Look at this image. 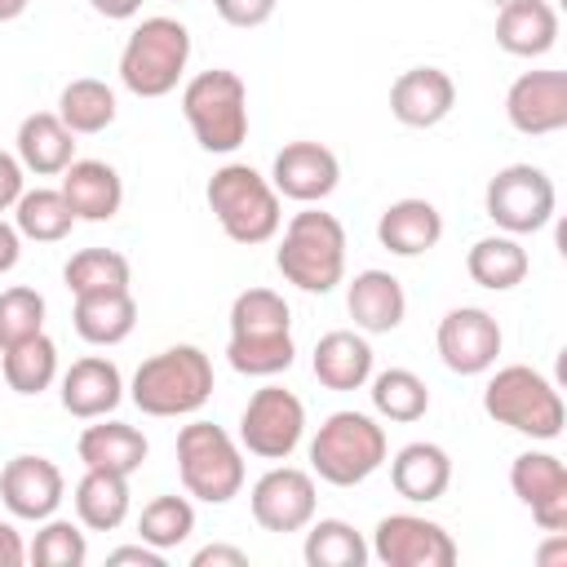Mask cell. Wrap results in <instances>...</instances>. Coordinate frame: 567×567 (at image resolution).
I'll return each instance as SVG.
<instances>
[{"label": "cell", "mask_w": 567, "mask_h": 567, "mask_svg": "<svg viewBox=\"0 0 567 567\" xmlns=\"http://www.w3.org/2000/svg\"><path fill=\"white\" fill-rule=\"evenodd\" d=\"M275 266L301 292H319V297L332 292L346 279V226L319 204H306L284 226Z\"/></svg>", "instance_id": "1"}, {"label": "cell", "mask_w": 567, "mask_h": 567, "mask_svg": "<svg viewBox=\"0 0 567 567\" xmlns=\"http://www.w3.org/2000/svg\"><path fill=\"white\" fill-rule=\"evenodd\" d=\"M128 399L146 416H195L213 399V359L199 346H168L142 359Z\"/></svg>", "instance_id": "2"}, {"label": "cell", "mask_w": 567, "mask_h": 567, "mask_svg": "<svg viewBox=\"0 0 567 567\" xmlns=\"http://www.w3.org/2000/svg\"><path fill=\"white\" fill-rule=\"evenodd\" d=\"M217 226L226 230V239L252 248V244H270L284 226V204L279 190L270 186V177H261L252 164H221L208 177L204 190Z\"/></svg>", "instance_id": "3"}, {"label": "cell", "mask_w": 567, "mask_h": 567, "mask_svg": "<svg viewBox=\"0 0 567 567\" xmlns=\"http://www.w3.org/2000/svg\"><path fill=\"white\" fill-rule=\"evenodd\" d=\"M483 412L496 421V425H509L514 434H527V439H558L563 434V394L554 390L549 377H540L536 368L527 363H505L487 377L483 385Z\"/></svg>", "instance_id": "4"}, {"label": "cell", "mask_w": 567, "mask_h": 567, "mask_svg": "<svg viewBox=\"0 0 567 567\" xmlns=\"http://www.w3.org/2000/svg\"><path fill=\"white\" fill-rule=\"evenodd\" d=\"M182 115H186L199 151L230 155L248 137V84L226 66L199 71L182 89Z\"/></svg>", "instance_id": "5"}, {"label": "cell", "mask_w": 567, "mask_h": 567, "mask_svg": "<svg viewBox=\"0 0 567 567\" xmlns=\"http://www.w3.org/2000/svg\"><path fill=\"white\" fill-rule=\"evenodd\" d=\"M190 62V31L177 18H142L120 49V80L133 97H164Z\"/></svg>", "instance_id": "6"}, {"label": "cell", "mask_w": 567, "mask_h": 567, "mask_svg": "<svg viewBox=\"0 0 567 567\" xmlns=\"http://www.w3.org/2000/svg\"><path fill=\"white\" fill-rule=\"evenodd\" d=\"M390 456L385 430L368 412H332L310 439V470L332 487H359Z\"/></svg>", "instance_id": "7"}, {"label": "cell", "mask_w": 567, "mask_h": 567, "mask_svg": "<svg viewBox=\"0 0 567 567\" xmlns=\"http://www.w3.org/2000/svg\"><path fill=\"white\" fill-rule=\"evenodd\" d=\"M177 474L186 496L204 505H226L244 492V452L221 425L190 421L177 430Z\"/></svg>", "instance_id": "8"}, {"label": "cell", "mask_w": 567, "mask_h": 567, "mask_svg": "<svg viewBox=\"0 0 567 567\" xmlns=\"http://www.w3.org/2000/svg\"><path fill=\"white\" fill-rule=\"evenodd\" d=\"M554 204L558 190L536 164H505L483 190V208L505 235H536L540 226H549Z\"/></svg>", "instance_id": "9"}, {"label": "cell", "mask_w": 567, "mask_h": 567, "mask_svg": "<svg viewBox=\"0 0 567 567\" xmlns=\"http://www.w3.org/2000/svg\"><path fill=\"white\" fill-rule=\"evenodd\" d=\"M306 434V403L284 385H261L239 412V447L261 461H288Z\"/></svg>", "instance_id": "10"}, {"label": "cell", "mask_w": 567, "mask_h": 567, "mask_svg": "<svg viewBox=\"0 0 567 567\" xmlns=\"http://www.w3.org/2000/svg\"><path fill=\"white\" fill-rule=\"evenodd\" d=\"M368 554L377 563H385V567H452L456 563V540L434 518L385 514L377 523V532H372Z\"/></svg>", "instance_id": "11"}, {"label": "cell", "mask_w": 567, "mask_h": 567, "mask_svg": "<svg viewBox=\"0 0 567 567\" xmlns=\"http://www.w3.org/2000/svg\"><path fill=\"white\" fill-rule=\"evenodd\" d=\"M434 346H439V359H443L447 372L478 377V372L496 368V354H501L505 337H501V323L483 306H456L439 319Z\"/></svg>", "instance_id": "12"}, {"label": "cell", "mask_w": 567, "mask_h": 567, "mask_svg": "<svg viewBox=\"0 0 567 567\" xmlns=\"http://www.w3.org/2000/svg\"><path fill=\"white\" fill-rule=\"evenodd\" d=\"M252 518L261 532H306V523L319 509V492H315V474L297 470V465H270L252 492H248Z\"/></svg>", "instance_id": "13"}, {"label": "cell", "mask_w": 567, "mask_h": 567, "mask_svg": "<svg viewBox=\"0 0 567 567\" xmlns=\"http://www.w3.org/2000/svg\"><path fill=\"white\" fill-rule=\"evenodd\" d=\"M66 496V478L62 470L49 461V456H35V452H22L13 461H4L0 470V501L13 518L22 523H44L58 514Z\"/></svg>", "instance_id": "14"}, {"label": "cell", "mask_w": 567, "mask_h": 567, "mask_svg": "<svg viewBox=\"0 0 567 567\" xmlns=\"http://www.w3.org/2000/svg\"><path fill=\"white\" fill-rule=\"evenodd\" d=\"M509 487L532 509L540 532H567V465L554 452H518L509 465Z\"/></svg>", "instance_id": "15"}, {"label": "cell", "mask_w": 567, "mask_h": 567, "mask_svg": "<svg viewBox=\"0 0 567 567\" xmlns=\"http://www.w3.org/2000/svg\"><path fill=\"white\" fill-rule=\"evenodd\" d=\"M341 182V159L323 142H288L270 164V186L292 204H323Z\"/></svg>", "instance_id": "16"}, {"label": "cell", "mask_w": 567, "mask_h": 567, "mask_svg": "<svg viewBox=\"0 0 567 567\" xmlns=\"http://www.w3.org/2000/svg\"><path fill=\"white\" fill-rule=\"evenodd\" d=\"M505 115L523 137L567 128V71H523L505 93Z\"/></svg>", "instance_id": "17"}, {"label": "cell", "mask_w": 567, "mask_h": 567, "mask_svg": "<svg viewBox=\"0 0 567 567\" xmlns=\"http://www.w3.org/2000/svg\"><path fill=\"white\" fill-rule=\"evenodd\" d=\"M456 106V84L443 66H408L390 84V115L408 128H434L452 115Z\"/></svg>", "instance_id": "18"}, {"label": "cell", "mask_w": 567, "mask_h": 567, "mask_svg": "<svg viewBox=\"0 0 567 567\" xmlns=\"http://www.w3.org/2000/svg\"><path fill=\"white\" fill-rule=\"evenodd\" d=\"M124 403V377L106 354H84L62 372V408L80 421L111 416Z\"/></svg>", "instance_id": "19"}, {"label": "cell", "mask_w": 567, "mask_h": 567, "mask_svg": "<svg viewBox=\"0 0 567 567\" xmlns=\"http://www.w3.org/2000/svg\"><path fill=\"white\" fill-rule=\"evenodd\" d=\"M58 190L71 204L75 221H111L124 204V182L106 159H71Z\"/></svg>", "instance_id": "20"}, {"label": "cell", "mask_w": 567, "mask_h": 567, "mask_svg": "<svg viewBox=\"0 0 567 567\" xmlns=\"http://www.w3.org/2000/svg\"><path fill=\"white\" fill-rule=\"evenodd\" d=\"M346 310H350V319H354V328L359 332H372V337H381V332H394L399 323H403V315H408V297H403V284L390 275V270H359L354 279H350V288H346Z\"/></svg>", "instance_id": "21"}, {"label": "cell", "mask_w": 567, "mask_h": 567, "mask_svg": "<svg viewBox=\"0 0 567 567\" xmlns=\"http://www.w3.org/2000/svg\"><path fill=\"white\" fill-rule=\"evenodd\" d=\"M377 239L394 257H421L443 239V213L430 199H416V195L394 199L377 217Z\"/></svg>", "instance_id": "22"}, {"label": "cell", "mask_w": 567, "mask_h": 567, "mask_svg": "<svg viewBox=\"0 0 567 567\" xmlns=\"http://www.w3.org/2000/svg\"><path fill=\"white\" fill-rule=\"evenodd\" d=\"M75 452H80L84 470H111V474H124V478H128V474H137V470H142V461H146L151 443H146V434H142L137 425H124V421H106V416H97L93 425H84V434H80Z\"/></svg>", "instance_id": "23"}, {"label": "cell", "mask_w": 567, "mask_h": 567, "mask_svg": "<svg viewBox=\"0 0 567 567\" xmlns=\"http://www.w3.org/2000/svg\"><path fill=\"white\" fill-rule=\"evenodd\" d=\"M496 44L514 58H540L558 44V9L549 0H514L496 9Z\"/></svg>", "instance_id": "24"}, {"label": "cell", "mask_w": 567, "mask_h": 567, "mask_svg": "<svg viewBox=\"0 0 567 567\" xmlns=\"http://www.w3.org/2000/svg\"><path fill=\"white\" fill-rule=\"evenodd\" d=\"M18 164L35 177H58L75 159V133L58 120V111H35L18 124Z\"/></svg>", "instance_id": "25"}, {"label": "cell", "mask_w": 567, "mask_h": 567, "mask_svg": "<svg viewBox=\"0 0 567 567\" xmlns=\"http://www.w3.org/2000/svg\"><path fill=\"white\" fill-rule=\"evenodd\" d=\"M319 385L328 390H363L368 377H372V346L363 332H350V328H337V332H323L315 341V359H310Z\"/></svg>", "instance_id": "26"}, {"label": "cell", "mask_w": 567, "mask_h": 567, "mask_svg": "<svg viewBox=\"0 0 567 567\" xmlns=\"http://www.w3.org/2000/svg\"><path fill=\"white\" fill-rule=\"evenodd\" d=\"M390 483L403 501L412 505H430L447 492L452 483V456L439 443H408L394 452L390 461Z\"/></svg>", "instance_id": "27"}, {"label": "cell", "mask_w": 567, "mask_h": 567, "mask_svg": "<svg viewBox=\"0 0 567 567\" xmlns=\"http://www.w3.org/2000/svg\"><path fill=\"white\" fill-rule=\"evenodd\" d=\"M71 323H75V332H80L89 346H120V341H128V332L137 328V301H133L128 288H115V292H84V297H75Z\"/></svg>", "instance_id": "28"}, {"label": "cell", "mask_w": 567, "mask_h": 567, "mask_svg": "<svg viewBox=\"0 0 567 567\" xmlns=\"http://www.w3.org/2000/svg\"><path fill=\"white\" fill-rule=\"evenodd\" d=\"M465 270H470V279H474L478 288H487V292H509V288H518V284L527 279L532 257H527V248L518 244V235H487V239H478V244L465 252Z\"/></svg>", "instance_id": "29"}, {"label": "cell", "mask_w": 567, "mask_h": 567, "mask_svg": "<svg viewBox=\"0 0 567 567\" xmlns=\"http://www.w3.org/2000/svg\"><path fill=\"white\" fill-rule=\"evenodd\" d=\"M75 518L89 532H115L128 518V478L111 474V470H84V478L75 483Z\"/></svg>", "instance_id": "30"}, {"label": "cell", "mask_w": 567, "mask_h": 567, "mask_svg": "<svg viewBox=\"0 0 567 567\" xmlns=\"http://www.w3.org/2000/svg\"><path fill=\"white\" fill-rule=\"evenodd\" d=\"M115 89L106 80H93V75H80L71 80L62 93H58V120L75 133V137H89V133H102L115 124Z\"/></svg>", "instance_id": "31"}, {"label": "cell", "mask_w": 567, "mask_h": 567, "mask_svg": "<svg viewBox=\"0 0 567 567\" xmlns=\"http://www.w3.org/2000/svg\"><path fill=\"white\" fill-rule=\"evenodd\" d=\"M0 381L13 394H44L58 381V346L35 332L9 350H0Z\"/></svg>", "instance_id": "32"}, {"label": "cell", "mask_w": 567, "mask_h": 567, "mask_svg": "<svg viewBox=\"0 0 567 567\" xmlns=\"http://www.w3.org/2000/svg\"><path fill=\"white\" fill-rule=\"evenodd\" d=\"M13 226H18L22 239L58 244V239L71 235L75 213H71V204L62 199V190L35 186V190H22V195H18V204H13Z\"/></svg>", "instance_id": "33"}, {"label": "cell", "mask_w": 567, "mask_h": 567, "mask_svg": "<svg viewBox=\"0 0 567 567\" xmlns=\"http://www.w3.org/2000/svg\"><path fill=\"white\" fill-rule=\"evenodd\" d=\"M301 558L310 567H363L368 563V540L346 518H319V523L310 518Z\"/></svg>", "instance_id": "34"}, {"label": "cell", "mask_w": 567, "mask_h": 567, "mask_svg": "<svg viewBox=\"0 0 567 567\" xmlns=\"http://www.w3.org/2000/svg\"><path fill=\"white\" fill-rule=\"evenodd\" d=\"M368 381H372L368 394H372L377 416L399 421V425H412V421H421L430 412V390H425V381L412 368H385V372H377Z\"/></svg>", "instance_id": "35"}, {"label": "cell", "mask_w": 567, "mask_h": 567, "mask_svg": "<svg viewBox=\"0 0 567 567\" xmlns=\"http://www.w3.org/2000/svg\"><path fill=\"white\" fill-rule=\"evenodd\" d=\"M62 279L75 297L84 292H115V288H128L133 279V266L124 252L115 248H80L66 266H62Z\"/></svg>", "instance_id": "36"}, {"label": "cell", "mask_w": 567, "mask_h": 567, "mask_svg": "<svg viewBox=\"0 0 567 567\" xmlns=\"http://www.w3.org/2000/svg\"><path fill=\"white\" fill-rule=\"evenodd\" d=\"M292 332V310L275 288H244L230 301V337H279Z\"/></svg>", "instance_id": "37"}, {"label": "cell", "mask_w": 567, "mask_h": 567, "mask_svg": "<svg viewBox=\"0 0 567 567\" xmlns=\"http://www.w3.org/2000/svg\"><path fill=\"white\" fill-rule=\"evenodd\" d=\"M190 532H195V505H190L186 496H155V501H146L142 514H137V536H142L146 545H155L159 554L186 545Z\"/></svg>", "instance_id": "38"}, {"label": "cell", "mask_w": 567, "mask_h": 567, "mask_svg": "<svg viewBox=\"0 0 567 567\" xmlns=\"http://www.w3.org/2000/svg\"><path fill=\"white\" fill-rule=\"evenodd\" d=\"M226 359L244 377H275V372L292 368L297 346H292V332H279V337H230L226 341Z\"/></svg>", "instance_id": "39"}, {"label": "cell", "mask_w": 567, "mask_h": 567, "mask_svg": "<svg viewBox=\"0 0 567 567\" xmlns=\"http://www.w3.org/2000/svg\"><path fill=\"white\" fill-rule=\"evenodd\" d=\"M27 558L35 567H84L89 558V540H84V527L71 523V518H44L35 540L27 545Z\"/></svg>", "instance_id": "40"}, {"label": "cell", "mask_w": 567, "mask_h": 567, "mask_svg": "<svg viewBox=\"0 0 567 567\" xmlns=\"http://www.w3.org/2000/svg\"><path fill=\"white\" fill-rule=\"evenodd\" d=\"M44 332V297L27 284H13L0 292V350Z\"/></svg>", "instance_id": "41"}, {"label": "cell", "mask_w": 567, "mask_h": 567, "mask_svg": "<svg viewBox=\"0 0 567 567\" xmlns=\"http://www.w3.org/2000/svg\"><path fill=\"white\" fill-rule=\"evenodd\" d=\"M213 9H217L221 22L248 31V27H261L275 13V0H213Z\"/></svg>", "instance_id": "42"}, {"label": "cell", "mask_w": 567, "mask_h": 567, "mask_svg": "<svg viewBox=\"0 0 567 567\" xmlns=\"http://www.w3.org/2000/svg\"><path fill=\"white\" fill-rule=\"evenodd\" d=\"M22 182H27V168L18 164V155H9V151H0V213L18 204V195L27 190Z\"/></svg>", "instance_id": "43"}, {"label": "cell", "mask_w": 567, "mask_h": 567, "mask_svg": "<svg viewBox=\"0 0 567 567\" xmlns=\"http://www.w3.org/2000/svg\"><path fill=\"white\" fill-rule=\"evenodd\" d=\"M190 567H248V554L239 545H204L195 549Z\"/></svg>", "instance_id": "44"}, {"label": "cell", "mask_w": 567, "mask_h": 567, "mask_svg": "<svg viewBox=\"0 0 567 567\" xmlns=\"http://www.w3.org/2000/svg\"><path fill=\"white\" fill-rule=\"evenodd\" d=\"M106 563H137V567H164V554H159L155 545L137 540V545H120V549H111V554H106Z\"/></svg>", "instance_id": "45"}, {"label": "cell", "mask_w": 567, "mask_h": 567, "mask_svg": "<svg viewBox=\"0 0 567 567\" xmlns=\"http://www.w3.org/2000/svg\"><path fill=\"white\" fill-rule=\"evenodd\" d=\"M18 257H22V235H18L13 221L0 217V275H9L18 266Z\"/></svg>", "instance_id": "46"}, {"label": "cell", "mask_w": 567, "mask_h": 567, "mask_svg": "<svg viewBox=\"0 0 567 567\" xmlns=\"http://www.w3.org/2000/svg\"><path fill=\"white\" fill-rule=\"evenodd\" d=\"M27 563V545L18 536L13 523H0V567H22Z\"/></svg>", "instance_id": "47"}, {"label": "cell", "mask_w": 567, "mask_h": 567, "mask_svg": "<svg viewBox=\"0 0 567 567\" xmlns=\"http://www.w3.org/2000/svg\"><path fill=\"white\" fill-rule=\"evenodd\" d=\"M93 13L111 18V22H124V18H137L142 13V0H89Z\"/></svg>", "instance_id": "48"}, {"label": "cell", "mask_w": 567, "mask_h": 567, "mask_svg": "<svg viewBox=\"0 0 567 567\" xmlns=\"http://www.w3.org/2000/svg\"><path fill=\"white\" fill-rule=\"evenodd\" d=\"M27 4H31V0H0V22L22 18V13H27Z\"/></svg>", "instance_id": "49"}, {"label": "cell", "mask_w": 567, "mask_h": 567, "mask_svg": "<svg viewBox=\"0 0 567 567\" xmlns=\"http://www.w3.org/2000/svg\"><path fill=\"white\" fill-rule=\"evenodd\" d=\"M492 4H496V9H501V4H514V0H492Z\"/></svg>", "instance_id": "50"}]
</instances>
